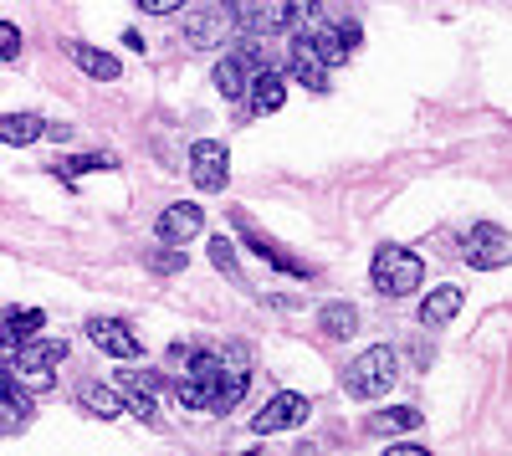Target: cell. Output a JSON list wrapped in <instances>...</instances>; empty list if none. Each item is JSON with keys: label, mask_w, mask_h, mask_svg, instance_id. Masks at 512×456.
<instances>
[{"label": "cell", "mask_w": 512, "mask_h": 456, "mask_svg": "<svg viewBox=\"0 0 512 456\" xmlns=\"http://www.w3.org/2000/svg\"><path fill=\"white\" fill-rule=\"evenodd\" d=\"M185 31H190V41H216V36H221V16H216V11L190 16V21H185Z\"/></svg>", "instance_id": "24"}, {"label": "cell", "mask_w": 512, "mask_h": 456, "mask_svg": "<svg viewBox=\"0 0 512 456\" xmlns=\"http://www.w3.org/2000/svg\"><path fill=\"white\" fill-rule=\"evenodd\" d=\"M395 380H400V359H395V349L374 344V349H364V354L344 369V395H349V400H379Z\"/></svg>", "instance_id": "1"}, {"label": "cell", "mask_w": 512, "mask_h": 456, "mask_svg": "<svg viewBox=\"0 0 512 456\" xmlns=\"http://www.w3.org/2000/svg\"><path fill=\"white\" fill-rule=\"evenodd\" d=\"M134 6H139L144 16H180L185 0H134Z\"/></svg>", "instance_id": "26"}, {"label": "cell", "mask_w": 512, "mask_h": 456, "mask_svg": "<svg viewBox=\"0 0 512 456\" xmlns=\"http://www.w3.org/2000/svg\"><path fill=\"white\" fill-rule=\"evenodd\" d=\"M16 57H21V26L0 21V62H16Z\"/></svg>", "instance_id": "25"}, {"label": "cell", "mask_w": 512, "mask_h": 456, "mask_svg": "<svg viewBox=\"0 0 512 456\" xmlns=\"http://www.w3.org/2000/svg\"><path fill=\"white\" fill-rule=\"evenodd\" d=\"M420 277H425V262L415 252H405V246H395V241L379 246L374 262H369V282H374V293H384V298H410L420 287Z\"/></svg>", "instance_id": "2"}, {"label": "cell", "mask_w": 512, "mask_h": 456, "mask_svg": "<svg viewBox=\"0 0 512 456\" xmlns=\"http://www.w3.org/2000/svg\"><path fill=\"white\" fill-rule=\"evenodd\" d=\"M303 421H308V395L282 390V395H272V400L251 416V431H256V436H277V431H297Z\"/></svg>", "instance_id": "7"}, {"label": "cell", "mask_w": 512, "mask_h": 456, "mask_svg": "<svg viewBox=\"0 0 512 456\" xmlns=\"http://www.w3.org/2000/svg\"><path fill=\"white\" fill-rule=\"evenodd\" d=\"M246 88H251V113H277V108L287 103V82H282V72H256Z\"/></svg>", "instance_id": "17"}, {"label": "cell", "mask_w": 512, "mask_h": 456, "mask_svg": "<svg viewBox=\"0 0 512 456\" xmlns=\"http://www.w3.org/2000/svg\"><path fill=\"white\" fill-rule=\"evenodd\" d=\"M425 416L415 405H390V410H379V416H369V436H405V431H415Z\"/></svg>", "instance_id": "18"}, {"label": "cell", "mask_w": 512, "mask_h": 456, "mask_svg": "<svg viewBox=\"0 0 512 456\" xmlns=\"http://www.w3.org/2000/svg\"><path fill=\"white\" fill-rule=\"evenodd\" d=\"M210 262H216L231 282H241V267H236V246L226 236H210Z\"/></svg>", "instance_id": "23"}, {"label": "cell", "mask_w": 512, "mask_h": 456, "mask_svg": "<svg viewBox=\"0 0 512 456\" xmlns=\"http://www.w3.org/2000/svg\"><path fill=\"white\" fill-rule=\"evenodd\" d=\"M308 36H313V47L323 52V62H328V67H338V62H344V57L359 47V41H364L359 21H344V26H328V21H323V26H318V31H308Z\"/></svg>", "instance_id": "12"}, {"label": "cell", "mask_w": 512, "mask_h": 456, "mask_svg": "<svg viewBox=\"0 0 512 456\" xmlns=\"http://www.w3.org/2000/svg\"><path fill=\"white\" fill-rule=\"evenodd\" d=\"M231 231L246 241V252H256L267 267H277V272H287V277H313V267H308V262H297V257L287 252V246H282L277 236H267V231L256 226L246 211H231Z\"/></svg>", "instance_id": "4"}, {"label": "cell", "mask_w": 512, "mask_h": 456, "mask_svg": "<svg viewBox=\"0 0 512 456\" xmlns=\"http://www.w3.org/2000/svg\"><path fill=\"white\" fill-rule=\"evenodd\" d=\"M88 339H93V349H103L118 364H134L144 354V344L134 339V328L118 323V318H88Z\"/></svg>", "instance_id": "10"}, {"label": "cell", "mask_w": 512, "mask_h": 456, "mask_svg": "<svg viewBox=\"0 0 512 456\" xmlns=\"http://www.w3.org/2000/svg\"><path fill=\"white\" fill-rule=\"evenodd\" d=\"M246 82H251V62H246V52L216 62V88H221V98H241V93H246Z\"/></svg>", "instance_id": "19"}, {"label": "cell", "mask_w": 512, "mask_h": 456, "mask_svg": "<svg viewBox=\"0 0 512 456\" xmlns=\"http://www.w3.org/2000/svg\"><path fill=\"white\" fill-rule=\"evenodd\" d=\"M190 180L205 195H221L231 185V154H226L221 139H195L190 144Z\"/></svg>", "instance_id": "6"}, {"label": "cell", "mask_w": 512, "mask_h": 456, "mask_svg": "<svg viewBox=\"0 0 512 456\" xmlns=\"http://www.w3.org/2000/svg\"><path fill=\"white\" fill-rule=\"evenodd\" d=\"M47 139H57V144H62V139H72V129H67V123H47Z\"/></svg>", "instance_id": "28"}, {"label": "cell", "mask_w": 512, "mask_h": 456, "mask_svg": "<svg viewBox=\"0 0 512 456\" xmlns=\"http://www.w3.org/2000/svg\"><path fill=\"white\" fill-rule=\"evenodd\" d=\"M77 400H82V410H93L98 421H118L123 410H128V405H123V390H118V385H108V380L82 385V395H77Z\"/></svg>", "instance_id": "14"}, {"label": "cell", "mask_w": 512, "mask_h": 456, "mask_svg": "<svg viewBox=\"0 0 512 456\" xmlns=\"http://www.w3.org/2000/svg\"><path fill=\"white\" fill-rule=\"evenodd\" d=\"M456 313H461V287H456V282L436 287V293L420 303V323H425V328H446Z\"/></svg>", "instance_id": "16"}, {"label": "cell", "mask_w": 512, "mask_h": 456, "mask_svg": "<svg viewBox=\"0 0 512 456\" xmlns=\"http://www.w3.org/2000/svg\"><path fill=\"white\" fill-rule=\"evenodd\" d=\"M200 231H205V211H200V205H190V200L164 205L159 221H154L159 246H180V241H190V236H200Z\"/></svg>", "instance_id": "11"}, {"label": "cell", "mask_w": 512, "mask_h": 456, "mask_svg": "<svg viewBox=\"0 0 512 456\" xmlns=\"http://www.w3.org/2000/svg\"><path fill=\"white\" fill-rule=\"evenodd\" d=\"M318 328L328 339H354L359 334V313L349 308V303H328L323 313H318Z\"/></svg>", "instance_id": "21"}, {"label": "cell", "mask_w": 512, "mask_h": 456, "mask_svg": "<svg viewBox=\"0 0 512 456\" xmlns=\"http://www.w3.org/2000/svg\"><path fill=\"white\" fill-rule=\"evenodd\" d=\"M118 390H123V405L134 410L139 421H159V395L169 390V380L159 375V369H118V380H113Z\"/></svg>", "instance_id": "5"}, {"label": "cell", "mask_w": 512, "mask_h": 456, "mask_svg": "<svg viewBox=\"0 0 512 456\" xmlns=\"http://www.w3.org/2000/svg\"><path fill=\"white\" fill-rule=\"evenodd\" d=\"M287 72L303 82V88L328 93V62H323V52L313 47V36H303V31H292V41H287Z\"/></svg>", "instance_id": "9"}, {"label": "cell", "mask_w": 512, "mask_h": 456, "mask_svg": "<svg viewBox=\"0 0 512 456\" xmlns=\"http://www.w3.org/2000/svg\"><path fill=\"white\" fill-rule=\"evenodd\" d=\"M461 257H466V267L492 272V267H507L512 262V241L497 226H472V236H466V246H461Z\"/></svg>", "instance_id": "8"}, {"label": "cell", "mask_w": 512, "mask_h": 456, "mask_svg": "<svg viewBox=\"0 0 512 456\" xmlns=\"http://www.w3.org/2000/svg\"><path fill=\"white\" fill-rule=\"evenodd\" d=\"M41 134H47V123H41V113H0V144L26 149V144H36Z\"/></svg>", "instance_id": "15"}, {"label": "cell", "mask_w": 512, "mask_h": 456, "mask_svg": "<svg viewBox=\"0 0 512 456\" xmlns=\"http://www.w3.org/2000/svg\"><path fill=\"white\" fill-rule=\"evenodd\" d=\"M93 170H118V159H113V154H77V159H62V164H57V175H62V180L93 175Z\"/></svg>", "instance_id": "22"}, {"label": "cell", "mask_w": 512, "mask_h": 456, "mask_svg": "<svg viewBox=\"0 0 512 456\" xmlns=\"http://www.w3.org/2000/svg\"><path fill=\"white\" fill-rule=\"evenodd\" d=\"M0 405H11V410H16V416H31V410H36V400H31V390L21 385V375H16V369H11L6 359H0Z\"/></svg>", "instance_id": "20"}, {"label": "cell", "mask_w": 512, "mask_h": 456, "mask_svg": "<svg viewBox=\"0 0 512 456\" xmlns=\"http://www.w3.org/2000/svg\"><path fill=\"white\" fill-rule=\"evenodd\" d=\"M149 267H154V272H180V267H185V252H154Z\"/></svg>", "instance_id": "27"}, {"label": "cell", "mask_w": 512, "mask_h": 456, "mask_svg": "<svg viewBox=\"0 0 512 456\" xmlns=\"http://www.w3.org/2000/svg\"><path fill=\"white\" fill-rule=\"evenodd\" d=\"M67 47V62L77 67V72H88V77H98V82H113L118 72H123V62L113 57V52H103V47H88V41H62Z\"/></svg>", "instance_id": "13"}, {"label": "cell", "mask_w": 512, "mask_h": 456, "mask_svg": "<svg viewBox=\"0 0 512 456\" xmlns=\"http://www.w3.org/2000/svg\"><path fill=\"white\" fill-rule=\"evenodd\" d=\"M62 359H67V344L62 339H41V334H31V339H21L11 349V369H16L26 385H36V390H52L57 385V364Z\"/></svg>", "instance_id": "3"}]
</instances>
